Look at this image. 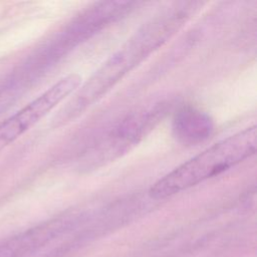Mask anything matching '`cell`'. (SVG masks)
<instances>
[{"label":"cell","instance_id":"obj_1","mask_svg":"<svg viewBox=\"0 0 257 257\" xmlns=\"http://www.w3.org/2000/svg\"><path fill=\"white\" fill-rule=\"evenodd\" d=\"M205 4V2L196 1L175 2L157 13L78 87L60 111L58 120L62 123L69 122L82 114L171 39Z\"/></svg>","mask_w":257,"mask_h":257},{"label":"cell","instance_id":"obj_2","mask_svg":"<svg viewBox=\"0 0 257 257\" xmlns=\"http://www.w3.org/2000/svg\"><path fill=\"white\" fill-rule=\"evenodd\" d=\"M257 130L246 127L207 148L155 182L149 190L153 200H164L216 177L250 159L256 153Z\"/></svg>","mask_w":257,"mask_h":257},{"label":"cell","instance_id":"obj_3","mask_svg":"<svg viewBox=\"0 0 257 257\" xmlns=\"http://www.w3.org/2000/svg\"><path fill=\"white\" fill-rule=\"evenodd\" d=\"M81 83L82 78L79 74L69 73L0 122V152L33 127L67 96L74 93Z\"/></svg>","mask_w":257,"mask_h":257},{"label":"cell","instance_id":"obj_4","mask_svg":"<svg viewBox=\"0 0 257 257\" xmlns=\"http://www.w3.org/2000/svg\"><path fill=\"white\" fill-rule=\"evenodd\" d=\"M169 107L167 102L158 101L130 113L92 152V161H110L130 150L165 117Z\"/></svg>","mask_w":257,"mask_h":257},{"label":"cell","instance_id":"obj_5","mask_svg":"<svg viewBox=\"0 0 257 257\" xmlns=\"http://www.w3.org/2000/svg\"><path fill=\"white\" fill-rule=\"evenodd\" d=\"M67 230V223L62 217L46 221L1 243L0 257H23Z\"/></svg>","mask_w":257,"mask_h":257},{"label":"cell","instance_id":"obj_6","mask_svg":"<svg viewBox=\"0 0 257 257\" xmlns=\"http://www.w3.org/2000/svg\"><path fill=\"white\" fill-rule=\"evenodd\" d=\"M214 131L215 122L212 116L196 106H181L173 115V136L184 146H196L206 142L214 134Z\"/></svg>","mask_w":257,"mask_h":257}]
</instances>
